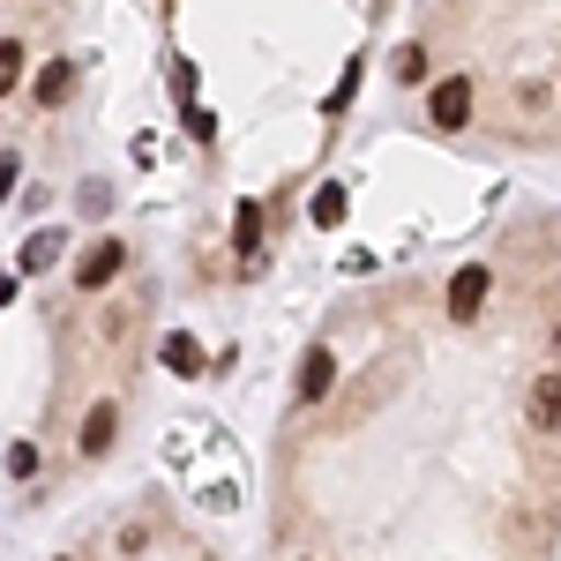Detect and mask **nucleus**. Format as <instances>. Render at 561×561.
<instances>
[{
	"instance_id": "f257e3e1",
	"label": "nucleus",
	"mask_w": 561,
	"mask_h": 561,
	"mask_svg": "<svg viewBox=\"0 0 561 561\" xmlns=\"http://www.w3.org/2000/svg\"><path fill=\"white\" fill-rule=\"evenodd\" d=\"M121 262H128V248H121V240H98V248H90V255L76 262V285H83V293L113 285V277H121Z\"/></svg>"
},
{
	"instance_id": "f03ea898",
	"label": "nucleus",
	"mask_w": 561,
	"mask_h": 561,
	"mask_svg": "<svg viewBox=\"0 0 561 561\" xmlns=\"http://www.w3.org/2000/svg\"><path fill=\"white\" fill-rule=\"evenodd\" d=\"M479 307H486V262H465V270L449 277V314H457V322H472Z\"/></svg>"
},
{
	"instance_id": "7ed1b4c3",
	"label": "nucleus",
	"mask_w": 561,
	"mask_h": 561,
	"mask_svg": "<svg viewBox=\"0 0 561 561\" xmlns=\"http://www.w3.org/2000/svg\"><path fill=\"white\" fill-rule=\"evenodd\" d=\"M465 121H472V83L465 76L434 83V128H465Z\"/></svg>"
},
{
	"instance_id": "20e7f679",
	"label": "nucleus",
	"mask_w": 561,
	"mask_h": 561,
	"mask_svg": "<svg viewBox=\"0 0 561 561\" xmlns=\"http://www.w3.org/2000/svg\"><path fill=\"white\" fill-rule=\"evenodd\" d=\"M330 382H337V352H330V345H314V352L300 359V382H293V389H300L307 404H314V397H330Z\"/></svg>"
},
{
	"instance_id": "39448f33",
	"label": "nucleus",
	"mask_w": 561,
	"mask_h": 561,
	"mask_svg": "<svg viewBox=\"0 0 561 561\" xmlns=\"http://www.w3.org/2000/svg\"><path fill=\"white\" fill-rule=\"evenodd\" d=\"M531 420H539V427H561V367L531 382Z\"/></svg>"
},
{
	"instance_id": "423d86ee",
	"label": "nucleus",
	"mask_w": 561,
	"mask_h": 561,
	"mask_svg": "<svg viewBox=\"0 0 561 561\" xmlns=\"http://www.w3.org/2000/svg\"><path fill=\"white\" fill-rule=\"evenodd\" d=\"M232 248L255 262L262 255V203H240V217H232Z\"/></svg>"
},
{
	"instance_id": "0eeeda50",
	"label": "nucleus",
	"mask_w": 561,
	"mask_h": 561,
	"mask_svg": "<svg viewBox=\"0 0 561 561\" xmlns=\"http://www.w3.org/2000/svg\"><path fill=\"white\" fill-rule=\"evenodd\" d=\"M345 187H337V180H330V187H314V225H345Z\"/></svg>"
},
{
	"instance_id": "6e6552de",
	"label": "nucleus",
	"mask_w": 561,
	"mask_h": 561,
	"mask_svg": "<svg viewBox=\"0 0 561 561\" xmlns=\"http://www.w3.org/2000/svg\"><path fill=\"white\" fill-rule=\"evenodd\" d=\"M68 90H76V68H68V60H53V68L38 76V98H45V105H60Z\"/></svg>"
},
{
	"instance_id": "1a4fd4ad",
	"label": "nucleus",
	"mask_w": 561,
	"mask_h": 561,
	"mask_svg": "<svg viewBox=\"0 0 561 561\" xmlns=\"http://www.w3.org/2000/svg\"><path fill=\"white\" fill-rule=\"evenodd\" d=\"M105 442H113V404H98V412L83 420V457H98Z\"/></svg>"
},
{
	"instance_id": "9d476101",
	"label": "nucleus",
	"mask_w": 561,
	"mask_h": 561,
	"mask_svg": "<svg viewBox=\"0 0 561 561\" xmlns=\"http://www.w3.org/2000/svg\"><path fill=\"white\" fill-rule=\"evenodd\" d=\"M165 367H173V375H195V367H203L195 337H165Z\"/></svg>"
},
{
	"instance_id": "9b49d317",
	"label": "nucleus",
	"mask_w": 561,
	"mask_h": 561,
	"mask_svg": "<svg viewBox=\"0 0 561 561\" xmlns=\"http://www.w3.org/2000/svg\"><path fill=\"white\" fill-rule=\"evenodd\" d=\"M53 248H60V232H38V240H23V270L38 277L45 262H53Z\"/></svg>"
},
{
	"instance_id": "f8f14e48",
	"label": "nucleus",
	"mask_w": 561,
	"mask_h": 561,
	"mask_svg": "<svg viewBox=\"0 0 561 561\" xmlns=\"http://www.w3.org/2000/svg\"><path fill=\"white\" fill-rule=\"evenodd\" d=\"M15 76H23V45H15V38H0V98L15 90Z\"/></svg>"
},
{
	"instance_id": "ddd939ff",
	"label": "nucleus",
	"mask_w": 561,
	"mask_h": 561,
	"mask_svg": "<svg viewBox=\"0 0 561 561\" xmlns=\"http://www.w3.org/2000/svg\"><path fill=\"white\" fill-rule=\"evenodd\" d=\"M420 76H427V53L404 45V53H397V83H420Z\"/></svg>"
},
{
	"instance_id": "4468645a",
	"label": "nucleus",
	"mask_w": 561,
	"mask_h": 561,
	"mask_svg": "<svg viewBox=\"0 0 561 561\" xmlns=\"http://www.w3.org/2000/svg\"><path fill=\"white\" fill-rule=\"evenodd\" d=\"M554 345H561V330H554Z\"/></svg>"
}]
</instances>
